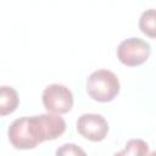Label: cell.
<instances>
[{
  "label": "cell",
  "instance_id": "6",
  "mask_svg": "<svg viewBox=\"0 0 156 156\" xmlns=\"http://www.w3.org/2000/svg\"><path fill=\"white\" fill-rule=\"evenodd\" d=\"M9 140L15 149L20 150H29L37 146L33 140L27 124V117H21L15 119L9 127Z\"/></svg>",
  "mask_w": 156,
  "mask_h": 156
},
{
  "label": "cell",
  "instance_id": "5",
  "mask_svg": "<svg viewBox=\"0 0 156 156\" xmlns=\"http://www.w3.org/2000/svg\"><path fill=\"white\" fill-rule=\"evenodd\" d=\"M77 132L88 140L101 141L108 133V123L98 113H83L77 121Z\"/></svg>",
  "mask_w": 156,
  "mask_h": 156
},
{
  "label": "cell",
  "instance_id": "3",
  "mask_svg": "<svg viewBox=\"0 0 156 156\" xmlns=\"http://www.w3.org/2000/svg\"><path fill=\"white\" fill-rule=\"evenodd\" d=\"M151 52V46L147 41L140 38H128L117 48V58L126 66L134 67L144 63Z\"/></svg>",
  "mask_w": 156,
  "mask_h": 156
},
{
  "label": "cell",
  "instance_id": "2",
  "mask_svg": "<svg viewBox=\"0 0 156 156\" xmlns=\"http://www.w3.org/2000/svg\"><path fill=\"white\" fill-rule=\"evenodd\" d=\"M87 91L93 100L108 102L119 93V80L113 72L108 69H98L88 77Z\"/></svg>",
  "mask_w": 156,
  "mask_h": 156
},
{
  "label": "cell",
  "instance_id": "8",
  "mask_svg": "<svg viewBox=\"0 0 156 156\" xmlns=\"http://www.w3.org/2000/svg\"><path fill=\"white\" fill-rule=\"evenodd\" d=\"M139 28L145 35L150 38H156V10L155 9H149L141 13L139 18Z\"/></svg>",
  "mask_w": 156,
  "mask_h": 156
},
{
  "label": "cell",
  "instance_id": "10",
  "mask_svg": "<svg viewBox=\"0 0 156 156\" xmlns=\"http://www.w3.org/2000/svg\"><path fill=\"white\" fill-rule=\"evenodd\" d=\"M56 155H85V151L74 144H65L56 150Z\"/></svg>",
  "mask_w": 156,
  "mask_h": 156
},
{
  "label": "cell",
  "instance_id": "9",
  "mask_svg": "<svg viewBox=\"0 0 156 156\" xmlns=\"http://www.w3.org/2000/svg\"><path fill=\"white\" fill-rule=\"evenodd\" d=\"M149 154V145L141 139L129 140L124 149L118 152V155H146Z\"/></svg>",
  "mask_w": 156,
  "mask_h": 156
},
{
  "label": "cell",
  "instance_id": "1",
  "mask_svg": "<svg viewBox=\"0 0 156 156\" xmlns=\"http://www.w3.org/2000/svg\"><path fill=\"white\" fill-rule=\"evenodd\" d=\"M27 124L37 145L46 140H54L66 130V122L60 113H43L27 117Z\"/></svg>",
  "mask_w": 156,
  "mask_h": 156
},
{
  "label": "cell",
  "instance_id": "4",
  "mask_svg": "<svg viewBox=\"0 0 156 156\" xmlns=\"http://www.w3.org/2000/svg\"><path fill=\"white\" fill-rule=\"evenodd\" d=\"M44 107L55 113H67L73 106L72 91L62 84L48 85L41 95Z\"/></svg>",
  "mask_w": 156,
  "mask_h": 156
},
{
  "label": "cell",
  "instance_id": "7",
  "mask_svg": "<svg viewBox=\"0 0 156 156\" xmlns=\"http://www.w3.org/2000/svg\"><path fill=\"white\" fill-rule=\"evenodd\" d=\"M18 106L17 91L7 85H2L0 89V115L6 116L12 113Z\"/></svg>",
  "mask_w": 156,
  "mask_h": 156
}]
</instances>
